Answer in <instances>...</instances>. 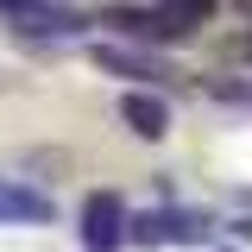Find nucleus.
<instances>
[{
	"label": "nucleus",
	"instance_id": "nucleus-8",
	"mask_svg": "<svg viewBox=\"0 0 252 252\" xmlns=\"http://www.w3.org/2000/svg\"><path fill=\"white\" fill-rule=\"evenodd\" d=\"M240 233H252V202H246V215H240Z\"/></svg>",
	"mask_w": 252,
	"mask_h": 252
},
{
	"label": "nucleus",
	"instance_id": "nucleus-6",
	"mask_svg": "<svg viewBox=\"0 0 252 252\" xmlns=\"http://www.w3.org/2000/svg\"><path fill=\"white\" fill-rule=\"evenodd\" d=\"M152 13H164L177 32H195V26H208V13H215V0H145Z\"/></svg>",
	"mask_w": 252,
	"mask_h": 252
},
{
	"label": "nucleus",
	"instance_id": "nucleus-5",
	"mask_svg": "<svg viewBox=\"0 0 252 252\" xmlns=\"http://www.w3.org/2000/svg\"><path fill=\"white\" fill-rule=\"evenodd\" d=\"M94 63H101V69H120V76H139V82H164V76H177L170 63L145 57V51H114V44H107V51L94 44Z\"/></svg>",
	"mask_w": 252,
	"mask_h": 252
},
{
	"label": "nucleus",
	"instance_id": "nucleus-3",
	"mask_svg": "<svg viewBox=\"0 0 252 252\" xmlns=\"http://www.w3.org/2000/svg\"><path fill=\"white\" fill-rule=\"evenodd\" d=\"M132 233L145 240V246H170V240H202L208 227L195 215H183V208H158V215H139L132 220Z\"/></svg>",
	"mask_w": 252,
	"mask_h": 252
},
{
	"label": "nucleus",
	"instance_id": "nucleus-4",
	"mask_svg": "<svg viewBox=\"0 0 252 252\" xmlns=\"http://www.w3.org/2000/svg\"><path fill=\"white\" fill-rule=\"evenodd\" d=\"M120 120L132 126L139 139H164V132H170V101H164V94L132 89V94H120Z\"/></svg>",
	"mask_w": 252,
	"mask_h": 252
},
{
	"label": "nucleus",
	"instance_id": "nucleus-7",
	"mask_svg": "<svg viewBox=\"0 0 252 252\" xmlns=\"http://www.w3.org/2000/svg\"><path fill=\"white\" fill-rule=\"evenodd\" d=\"M0 6H19V13H32V6H38V0H0Z\"/></svg>",
	"mask_w": 252,
	"mask_h": 252
},
{
	"label": "nucleus",
	"instance_id": "nucleus-9",
	"mask_svg": "<svg viewBox=\"0 0 252 252\" xmlns=\"http://www.w3.org/2000/svg\"><path fill=\"white\" fill-rule=\"evenodd\" d=\"M246 6H252V0H246Z\"/></svg>",
	"mask_w": 252,
	"mask_h": 252
},
{
	"label": "nucleus",
	"instance_id": "nucleus-2",
	"mask_svg": "<svg viewBox=\"0 0 252 252\" xmlns=\"http://www.w3.org/2000/svg\"><path fill=\"white\" fill-rule=\"evenodd\" d=\"M38 220H51V195L0 177V227H38Z\"/></svg>",
	"mask_w": 252,
	"mask_h": 252
},
{
	"label": "nucleus",
	"instance_id": "nucleus-1",
	"mask_svg": "<svg viewBox=\"0 0 252 252\" xmlns=\"http://www.w3.org/2000/svg\"><path fill=\"white\" fill-rule=\"evenodd\" d=\"M120 240H126V202L114 189H94L82 202V246L89 252H114Z\"/></svg>",
	"mask_w": 252,
	"mask_h": 252
}]
</instances>
